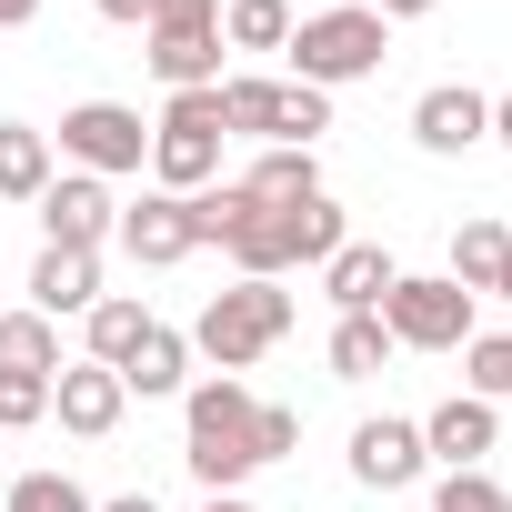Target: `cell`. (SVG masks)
Instances as JSON below:
<instances>
[{
	"mask_svg": "<svg viewBox=\"0 0 512 512\" xmlns=\"http://www.w3.org/2000/svg\"><path fill=\"white\" fill-rule=\"evenodd\" d=\"M91 11H101L111 31H151V21H161V0H91Z\"/></svg>",
	"mask_w": 512,
	"mask_h": 512,
	"instance_id": "33",
	"label": "cell"
},
{
	"mask_svg": "<svg viewBox=\"0 0 512 512\" xmlns=\"http://www.w3.org/2000/svg\"><path fill=\"white\" fill-rule=\"evenodd\" d=\"M101 512H161V502H151V492H121V502H101Z\"/></svg>",
	"mask_w": 512,
	"mask_h": 512,
	"instance_id": "37",
	"label": "cell"
},
{
	"mask_svg": "<svg viewBox=\"0 0 512 512\" xmlns=\"http://www.w3.org/2000/svg\"><path fill=\"white\" fill-rule=\"evenodd\" d=\"M292 0H221V51H282Z\"/></svg>",
	"mask_w": 512,
	"mask_h": 512,
	"instance_id": "24",
	"label": "cell"
},
{
	"mask_svg": "<svg viewBox=\"0 0 512 512\" xmlns=\"http://www.w3.org/2000/svg\"><path fill=\"white\" fill-rule=\"evenodd\" d=\"M502 251H512V231H502V221H492V211H472V221H462V231H452V282H462V292H472V302H482V292H492V272H502Z\"/></svg>",
	"mask_w": 512,
	"mask_h": 512,
	"instance_id": "22",
	"label": "cell"
},
{
	"mask_svg": "<svg viewBox=\"0 0 512 512\" xmlns=\"http://www.w3.org/2000/svg\"><path fill=\"white\" fill-rule=\"evenodd\" d=\"M51 412H61V432L111 442L121 412H131V392H121V372H101V362H61V372H51Z\"/></svg>",
	"mask_w": 512,
	"mask_h": 512,
	"instance_id": "14",
	"label": "cell"
},
{
	"mask_svg": "<svg viewBox=\"0 0 512 512\" xmlns=\"http://www.w3.org/2000/svg\"><path fill=\"white\" fill-rule=\"evenodd\" d=\"M422 452H432V472H482L502 452V412L472 402V392H452V402L422 412Z\"/></svg>",
	"mask_w": 512,
	"mask_h": 512,
	"instance_id": "12",
	"label": "cell"
},
{
	"mask_svg": "<svg viewBox=\"0 0 512 512\" xmlns=\"http://www.w3.org/2000/svg\"><path fill=\"white\" fill-rule=\"evenodd\" d=\"M382 332H392V352H462L482 332V302L452 272H402L382 292Z\"/></svg>",
	"mask_w": 512,
	"mask_h": 512,
	"instance_id": "6",
	"label": "cell"
},
{
	"mask_svg": "<svg viewBox=\"0 0 512 512\" xmlns=\"http://www.w3.org/2000/svg\"><path fill=\"white\" fill-rule=\"evenodd\" d=\"M352 482H362V492H412V482H432L422 422H402V412H372V422H352Z\"/></svg>",
	"mask_w": 512,
	"mask_h": 512,
	"instance_id": "10",
	"label": "cell"
},
{
	"mask_svg": "<svg viewBox=\"0 0 512 512\" xmlns=\"http://www.w3.org/2000/svg\"><path fill=\"white\" fill-rule=\"evenodd\" d=\"M342 241H352L342 201H332V191H312V201H282V211L251 201V221H241L221 251H231V272H241V282H282V272H322Z\"/></svg>",
	"mask_w": 512,
	"mask_h": 512,
	"instance_id": "1",
	"label": "cell"
},
{
	"mask_svg": "<svg viewBox=\"0 0 512 512\" xmlns=\"http://www.w3.org/2000/svg\"><path fill=\"white\" fill-rule=\"evenodd\" d=\"M492 141L512 151V91H492Z\"/></svg>",
	"mask_w": 512,
	"mask_h": 512,
	"instance_id": "35",
	"label": "cell"
},
{
	"mask_svg": "<svg viewBox=\"0 0 512 512\" xmlns=\"http://www.w3.org/2000/svg\"><path fill=\"white\" fill-rule=\"evenodd\" d=\"M282 51H292V81L352 91V81H372V71L392 61V21L372 11V0H342V11H302Z\"/></svg>",
	"mask_w": 512,
	"mask_h": 512,
	"instance_id": "3",
	"label": "cell"
},
{
	"mask_svg": "<svg viewBox=\"0 0 512 512\" xmlns=\"http://www.w3.org/2000/svg\"><path fill=\"white\" fill-rule=\"evenodd\" d=\"M492 292H502V302H512V251H502V272H492Z\"/></svg>",
	"mask_w": 512,
	"mask_h": 512,
	"instance_id": "39",
	"label": "cell"
},
{
	"mask_svg": "<svg viewBox=\"0 0 512 512\" xmlns=\"http://www.w3.org/2000/svg\"><path fill=\"white\" fill-rule=\"evenodd\" d=\"M462 392L492 402V412L512 402V332H472V342H462Z\"/></svg>",
	"mask_w": 512,
	"mask_h": 512,
	"instance_id": "26",
	"label": "cell"
},
{
	"mask_svg": "<svg viewBox=\"0 0 512 512\" xmlns=\"http://www.w3.org/2000/svg\"><path fill=\"white\" fill-rule=\"evenodd\" d=\"M282 332H292V292L282 282H231V292H211L191 312V362L201 372H251Z\"/></svg>",
	"mask_w": 512,
	"mask_h": 512,
	"instance_id": "4",
	"label": "cell"
},
{
	"mask_svg": "<svg viewBox=\"0 0 512 512\" xmlns=\"http://www.w3.org/2000/svg\"><path fill=\"white\" fill-rule=\"evenodd\" d=\"M61 362H71V352H61V322H41L31 302L0 312V372H41V382H51Z\"/></svg>",
	"mask_w": 512,
	"mask_h": 512,
	"instance_id": "21",
	"label": "cell"
},
{
	"mask_svg": "<svg viewBox=\"0 0 512 512\" xmlns=\"http://www.w3.org/2000/svg\"><path fill=\"white\" fill-rule=\"evenodd\" d=\"M382 362H392L382 312H342V322H332V382H372Z\"/></svg>",
	"mask_w": 512,
	"mask_h": 512,
	"instance_id": "23",
	"label": "cell"
},
{
	"mask_svg": "<svg viewBox=\"0 0 512 512\" xmlns=\"http://www.w3.org/2000/svg\"><path fill=\"white\" fill-rule=\"evenodd\" d=\"M41 21V0H0V31H31Z\"/></svg>",
	"mask_w": 512,
	"mask_h": 512,
	"instance_id": "34",
	"label": "cell"
},
{
	"mask_svg": "<svg viewBox=\"0 0 512 512\" xmlns=\"http://www.w3.org/2000/svg\"><path fill=\"white\" fill-rule=\"evenodd\" d=\"M181 462H191V482L201 492H241L251 472V382L241 372H201L191 392H181Z\"/></svg>",
	"mask_w": 512,
	"mask_h": 512,
	"instance_id": "2",
	"label": "cell"
},
{
	"mask_svg": "<svg viewBox=\"0 0 512 512\" xmlns=\"http://www.w3.org/2000/svg\"><path fill=\"white\" fill-rule=\"evenodd\" d=\"M31 211H41V241H51V251H101V241L121 231V191L91 181V171H51V191H41Z\"/></svg>",
	"mask_w": 512,
	"mask_h": 512,
	"instance_id": "9",
	"label": "cell"
},
{
	"mask_svg": "<svg viewBox=\"0 0 512 512\" xmlns=\"http://www.w3.org/2000/svg\"><path fill=\"white\" fill-rule=\"evenodd\" d=\"M241 221H251V191H241V181H211V191H191V241H201V251H211V241H231Z\"/></svg>",
	"mask_w": 512,
	"mask_h": 512,
	"instance_id": "28",
	"label": "cell"
},
{
	"mask_svg": "<svg viewBox=\"0 0 512 512\" xmlns=\"http://www.w3.org/2000/svg\"><path fill=\"white\" fill-rule=\"evenodd\" d=\"M0 512H101V502H91V492H81L71 472H21Z\"/></svg>",
	"mask_w": 512,
	"mask_h": 512,
	"instance_id": "29",
	"label": "cell"
},
{
	"mask_svg": "<svg viewBox=\"0 0 512 512\" xmlns=\"http://www.w3.org/2000/svg\"><path fill=\"white\" fill-rule=\"evenodd\" d=\"M221 81L211 91H171L161 101V121H151V191H211L221 181Z\"/></svg>",
	"mask_w": 512,
	"mask_h": 512,
	"instance_id": "5",
	"label": "cell"
},
{
	"mask_svg": "<svg viewBox=\"0 0 512 512\" xmlns=\"http://www.w3.org/2000/svg\"><path fill=\"white\" fill-rule=\"evenodd\" d=\"M432 512H512V492L492 472H432Z\"/></svg>",
	"mask_w": 512,
	"mask_h": 512,
	"instance_id": "30",
	"label": "cell"
},
{
	"mask_svg": "<svg viewBox=\"0 0 512 512\" xmlns=\"http://www.w3.org/2000/svg\"><path fill=\"white\" fill-rule=\"evenodd\" d=\"M21 292H31V312H41V322L91 312V302H101V251H51V241H41V262H31V282H21Z\"/></svg>",
	"mask_w": 512,
	"mask_h": 512,
	"instance_id": "16",
	"label": "cell"
},
{
	"mask_svg": "<svg viewBox=\"0 0 512 512\" xmlns=\"http://www.w3.org/2000/svg\"><path fill=\"white\" fill-rule=\"evenodd\" d=\"M121 251H131V262L141 272H171V262H191V201L181 191H141V201H121V231H111Z\"/></svg>",
	"mask_w": 512,
	"mask_h": 512,
	"instance_id": "13",
	"label": "cell"
},
{
	"mask_svg": "<svg viewBox=\"0 0 512 512\" xmlns=\"http://www.w3.org/2000/svg\"><path fill=\"white\" fill-rule=\"evenodd\" d=\"M141 332H151V312H141L131 292H101V302L81 312V362H101V372H121V362L141 352Z\"/></svg>",
	"mask_w": 512,
	"mask_h": 512,
	"instance_id": "18",
	"label": "cell"
},
{
	"mask_svg": "<svg viewBox=\"0 0 512 512\" xmlns=\"http://www.w3.org/2000/svg\"><path fill=\"white\" fill-rule=\"evenodd\" d=\"M322 131H332V91H312V81H272V141L312 151Z\"/></svg>",
	"mask_w": 512,
	"mask_h": 512,
	"instance_id": "25",
	"label": "cell"
},
{
	"mask_svg": "<svg viewBox=\"0 0 512 512\" xmlns=\"http://www.w3.org/2000/svg\"><path fill=\"white\" fill-rule=\"evenodd\" d=\"M221 131L231 141H272V81L262 71H231L221 81Z\"/></svg>",
	"mask_w": 512,
	"mask_h": 512,
	"instance_id": "27",
	"label": "cell"
},
{
	"mask_svg": "<svg viewBox=\"0 0 512 512\" xmlns=\"http://www.w3.org/2000/svg\"><path fill=\"white\" fill-rule=\"evenodd\" d=\"M201 512H251V502H241V492H211V502H201Z\"/></svg>",
	"mask_w": 512,
	"mask_h": 512,
	"instance_id": "38",
	"label": "cell"
},
{
	"mask_svg": "<svg viewBox=\"0 0 512 512\" xmlns=\"http://www.w3.org/2000/svg\"><path fill=\"white\" fill-rule=\"evenodd\" d=\"M191 382H201V362H191V332H171V322H151L141 352L121 362V392L131 402H181Z\"/></svg>",
	"mask_w": 512,
	"mask_h": 512,
	"instance_id": "15",
	"label": "cell"
},
{
	"mask_svg": "<svg viewBox=\"0 0 512 512\" xmlns=\"http://www.w3.org/2000/svg\"><path fill=\"white\" fill-rule=\"evenodd\" d=\"M372 11H382V21H422V11H432V0H372Z\"/></svg>",
	"mask_w": 512,
	"mask_h": 512,
	"instance_id": "36",
	"label": "cell"
},
{
	"mask_svg": "<svg viewBox=\"0 0 512 512\" xmlns=\"http://www.w3.org/2000/svg\"><path fill=\"white\" fill-rule=\"evenodd\" d=\"M161 91H211L221 81V0H161V21L141 31Z\"/></svg>",
	"mask_w": 512,
	"mask_h": 512,
	"instance_id": "8",
	"label": "cell"
},
{
	"mask_svg": "<svg viewBox=\"0 0 512 512\" xmlns=\"http://www.w3.org/2000/svg\"><path fill=\"white\" fill-rule=\"evenodd\" d=\"M412 141H422L432 161L482 151V141H492V91H472V81H432V91L412 101Z\"/></svg>",
	"mask_w": 512,
	"mask_h": 512,
	"instance_id": "11",
	"label": "cell"
},
{
	"mask_svg": "<svg viewBox=\"0 0 512 512\" xmlns=\"http://www.w3.org/2000/svg\"><path fill=\"white\" fill-rule=\"evenodd\" d=\"M241 191L262 201V211H282V201H312V191H322V151H292V141H262V161L241 171Z\"/></svg>",
	"mask_w": 512,
	"mask_h": 512,
	"instance_id": "20",
	"label": "cell"
},
{
	"mask_svg": "<svg viewBox=\"0 0 512 512\" xmlns=\"http://www.w3.org/2000/svg\"><path fill=\"white\" fill-rule=\"evenodd\" d=\"M51 422V382L41 372H0V432H31Z\"/></svg>",
	"mask_w": 512,
	"mask_h": 512,
	"instance_id": "32",
	"label": "cell"
},
{
	"mask_svg": "<svg viewBox=\"0 0 512 512\" xmlns=\"http://www.w3.org/2000/svg\"><path fill=\"white\" fill-rule=\"evenodd\" d=\"M51 151L71 171H91V181H131V171H151V121L131 101H71L61 131H51Z\"/></svg>",
	"mask_w": 512,
	"mask_h": 512,
	"instance_id": "7",
	"label": "cell"
},
{
	"mask_svg": "<svg viewBox=\"0 0 512 512\" xmlns=\"http://www.w3.org/2000/svg\"><path fill=\"white\" fill-rule=\"evenodd\" d=\"M51 171H61V151L41 121H0V201H41Z\"/></svg>",
	"mask_w": 512,
	"mask_h": 512,
	"instance_id": "19",
	"label": "cell"
},
{
	"mask_svg": "<svg viewBox=\"0 0 512 512\" xmlns=\"http://www.w3.org/2000/svg\"><path fill=\"white\" fill-rule=\"evenodd\" d=\"M302 452V412L292 402H251V462H282Z\"/></svg>",
	"mask_w": 512,
	"mask_h": 512,
	"instance_id": "31",
	"label": "cell"
},
{
	"mask_svg": "<svg viewBox=\"0 0 512 512\" xmlns=\"http://www.w3.org/2000/svg\"><path fill=\"white\" fill-rule=\"evenodd\" d=\"M402 282V262L382 241H342L332 262H322V292H332V312H382V292Z\"/></svg>",
	"mask_w": 512,
	"mask_h": 512,
	"instance_id": "17",
	"label": "cell"
}]
</instances>
